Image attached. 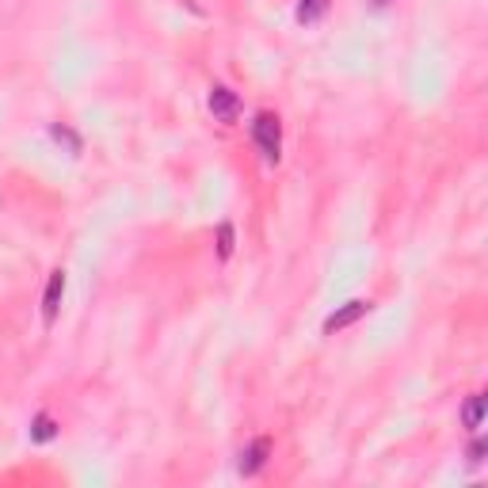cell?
Here are the masks:
<instances>
[{
	"mask_svg": "<svg viewBox=\"0 0 488 488\" xmlns=\"http://www.w3.org/2000/svg\"><path fill=\"white\" fill-rule=\"evenodd\" d=\"M466 454H469V466H481V461H484V454H488V446H484V439H473Z\"/></svg>",
	"mask_w": 488,
	"mask_h": 488,
	"instance_id": "cell-11",
	"label": "cell"
},
{
	"mask_svg": "<svg viewBox=\"0 0 488 488\" xmlns=\"http://www.w3.org/2000/svg\"><path fill=\"white\" fill-rule=\"evenodd\" d=\"M370 310H374V302H363V298H355V302H343L336 313H328V317H325V332L332 336V332H340V328H351L355 320H363Z\"/></svg>",
	"mask_w": 488,
	"mask_h": 488,
	"instance_id": "cell-2",
	"label": "cell"
},
{
	"mask_svg": "<svg viewBox=\"0 0 488 488\" xmlns=\"http://www.w3.org/2000/svg\"><path fill=\"white\" fill-rule=\"evenodd\" d=\"M233 244H237L233 225L222 222V225H217V256H222V260H229V256H233Z\"/></svg>",
	"mask_w": 488,
	"mask_h": 488,
	"instance_id": "cell-9",
	"label": "cell"
},
{
	"mask_svg": "<svg viewBox=\"0 0 488 488\" xmlns=\"http://www.w3.org/2000/svg\"><path fill=\"white\" fill-rule=\"evenodd\" d=\"M252 141H256V149H260V157L267 164H279V157H282V122H279L275 111H260L252 119Z\"/></svg>",
	"mask_w": 488,
	"mask_h": 488,
	"instance_id": "cell-1",
	"label": "cell"
},
{
	"mask_svg": "<svg viewBox=\"0 0 488 488\" xmlns=\"http://www.w3.org/2000/svg\"><path fill=\"white\" fill-rule=\"evenodd\" d=\"M267 458H272V439H264V435H260V439H252L240 451V466L237 469L244 473V477H256V473L267 466Z\"/></svg>",
	"mask_w": 488,
	"mask_h": 488,
	"instance_id": "cell-5",
	"label": "cell"
},
{
	"mask_svg": "<svg viewBox=\"0 0 488 488\" xmlns=\"http://www.w3.org/2000/svg\"><path fill=\"white\" fill-rule=\"evenodd\" d=\"M50 439H58V420L50 413H38L31 420V443H50Z\"/></svg>",
	"mask_w": 488,
	"mask_h": 488,
	"instance_id": "cell-8",
	"label": "cell"
},
{
	"mask_svg": "<svg viewBox=\"0 0 488 488\" xmlns=\"http://www.w3.org/2000/svg\"><path fill=\"white\" fill-rule=\"evenodd\" d=\"M393 4V0H374V8H390Z\"/></svg>",
	"mask_w": 488,
	"mask_h": 488,
	"instance_id": "cell-12",
	"label": "cell"
},
{
	"mask_svg": "<svg viewBox=\"0 0 488 488\" xmlns=\"http://www.w3.org/2000/svg\"><path fill=\"white\" fill-rule=\"evenodd\" d=\"M61 298H66V272H50V279H46V294H43V325L50 328L58 320V313H61Z\"/></svg>",
	"mask_w": 488,
	"mask_h": 488,
	"instance_id": "cell-3",
	"label": "cell"
},
{
	"mask_svg": "<svg viewBox=\"0 0 488 488\" xmlns=\"http://www.w3.org/2000/svg\"><path fill=\"white\" fill-rule=\"evenodd\" d=\"M50 138H58V141H69V149L73 153H81V138H76L69 126H50Z\"/></svg>",
	"mask_w": 488,
	"mask_h": 488,
	"instance_id": "cell-10",
	"label": "cell"
},
{
	"mask_svg": "<svg viewBox=\"0 0 488 488\" xmlns=\"http://www.w3.org/2000/svg\"><path fill=\"white\" fill-rule=\"evenodd\" d=\"M461 423H466L469 431H481V423H484V393H469L466 408H461Z\"/></svg>",
	"mask_w": 488,
	"mask_h": 488,
	"instance_id": "cell-7",
	"label": "cell"
},
{
	"mask_svg": "<svg viewBox=\"0 0 488 488\" xmlns=\"http://www.w3.org/2000/svg\"><path fill=\"white\" fill-rule=\"evenodd\" d=\"M298 23H305V28H313V23H320L328 16V0H298Z\"/></svg>",
	"mask_w": 488,
	"mask_h": 488,
	"instance_id": "cell-6",
	"label": "cell"
},
{
	"mask_svg": "<svg viewBox=\"0 0 488 488\" xmlns=\"http://www.w3.org/2000/svg\"><path fill=\"white\" fill-rule=\"evenodd\" d=\"M207 104H210V114H214L217 122H233L237 114H240V96L233 92V88H225V84H214L210 88Z\"/></svg>",
	"mask_w": 488,
	"mask_h": 488,
	"instance_id": "cell-4",
	"label": "cell"
}]
</instances>
